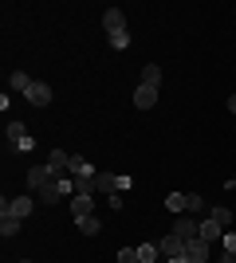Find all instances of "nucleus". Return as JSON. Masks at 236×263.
Masks as SVG:
<instances>
[{"label": "nucleus", "mask_w": 236, "mask_h": 263, "mask_svg": "<svg viewBox=\"0 0 236 263\" xmlns=\"http://www.w3.org/2000/svg\"><path fill=\"white\" fill-rule=\"evenodd\" d=\"M24 99L32 102L35 110H44V106H51V99H56V90L47 87V83H32V87H28V95H24Z\"/></svg>", "instance_id": "6"}, {"label": "nucleus", "mask_w": 236, "mask_h": 263, "mask_svg": "<svg viewBox=\"0 0 236 263\" xmlns=\"http://www.w3.org/2000/svg\"><path fill=\"white\" fill-rule=\"evenodd\" d=\"M71 177H79V181H90V177H99V169L87 161V157L71 154Z\"/></svg>", "instance_id": "10"}, {"label": "nucleus", "mask_w": 236, "mask_h": 263, "mask_svg": "<svg viewBox=\"0 0 236 263\" xmlns=\"http://www.w3.org/2000/svg\"><path fill=\"white\" fill-rule=\"evenodd\" d=\"M209 220H216L225 232H232V212H228V209H209Z\"/></svg>", "instance_id": "20"}, {"label": "nucleus", "mask_w": 236, "mask_h": 263, "mask_svg": "<svg viewBox=\"0 0 236 263\" xmlns=\"http://www.w3.org/2000/svg\"><path fill=\"white\" fill-rule=\"evenodd\" d=\"M228 110H232V114H236V95H228Z\"/></svg>", "instance_id": "26"}, {"label": "nucleus", "mask_w": 236, "mask_h": 263, "mask_svg": "<svg viewBox=\"0 0 236 263\" xmlns=\"http://www.w3.org/2000/svg\"><path fill=\"white\" fill-rule=\"evenodd\" d=\"M118 263H142L138 259V248H118Z\"/></svg>", "instance_id": "25"}, {"label": "nucleus", "mask_w": 236, "mask_h": 263, "mask_svg": "<svg viewBox=\"0 0 236 263\" xmlns=\"http://www.w3.org/2000/svg\"><path fill=\"white\" fill-rule=\"evenodd\" d=\"M102 28H106V35L126 32V12L122 8H106V12H102Z\"/></svg>", "instance_id": "9"}, {"label": "nucleus", "mask_w": 236, "mask_h": 263, "mask_svg": "<svg viewBox=\"0 0 236 263\" xmlns=\"http://www.w3.org/2000/svg\"><path fill=\"white\" fill-rule=\"evenodd\" d=\"M205 209H209V204H205L201 193H189V209H185V212H189V216H201Z\"/></svg>", "instance_id": "23"}, {"label": "nucleus", "mask_w": 236, "mask_h": 263, "mask_svg": "<svg viewBox=\"0 0 236 263\" xmlns=\"http://www.w3.org/2000/svg\"><path fill=\"white\" fill-rule=\"evenodd\" d=\"M32 83H35V79H32V75H24V71H12V75H8V87H12V90H20V95H28V87H32Z\"/></svg>", "instance_id": "15"}, {"label": "nucleus", "mask_w": 236, "mask_h": 263, "mask_svg": "<svg viewBox=\"0 0 236 263\" xmlns=\"http://www.w3.org/2000/svg\"><path fill=\"white\" fill-rule=\"evenodd\" d=\"M111 47H114V51H126V47H130V32H118V35H111Z\"/></svg>", "instance_id": "24"}, {"label": "nucleus", "mask_w": 236, "mask_h": 263, "mask_svg": "<svg viewBox=\"0 0 236 263\" xmlns=\"http://www.w3.org/2000/svg\"><path fill=\"white\" fill-rule=\"evenodd\" d=\"M130 185H134V177H126V173H99L95 177V193H106V197L126 193Z\"/></svg>", "instance_id": "1"}, {"label": "nucleus", "mask_w": 236, "mask_h": 263, "mask_svg": "<svg viewBox=\"0 0 236 263\" xmlns=\"http://www.w3.org/2000/svg\"><path fill=\"white\" fill-rule=\"evenodd\" d=\"M47 169H51V177H56V181L71 177V154H63V149H51V154H47Z\"/></svg>", "instance_id": "4"}, {"label": "nucleus", "mask_w": 236, "mask_h": 263, "mask_svg": "<svg viewBox=\"0 0 236 263\" xmlns=\"http://www.w3.org/2000/svg\"><path fill=\"white\" fill-rule=\"evenodd\" d=\"M20 263H28V259H20Z\"/></svg>", "instance_id": "28"}, {"label": "nucleus", "mask_w": 236, "mask_h": 263, "mask_svg": "<svg viewBox=\"0 0 236 263\" xmlns=\"http://www.w3.org/2000/svg\"><path fill=\"white\" fill-rule=\"evenodd\" d=\"M173 236H181L185 243L197 240V236H201V224H197V216H189V212H185V216H177V220H173Z\"/></svg>", "instance_id": "5"}, {"label": "nucleus", "mask_w": 236, "mask_h": 263, "mask_svg": "<svg viewBox=\"0 0 236 263\" xmlns=\"http://www.w3.org/2000/svg\"><path fill=\"white\" fill-rule=\"evenodd\" d=\"M157 102V87H146V83H138L134 87V106L138 110H150Z\"/></svg>", "instance_id": "12"}, {"label": "nucleus", "mask_w": 236, "mask_h": 263, "mask_svg": "<svg viewBox=\"0 0 236 263\" xmlns=\"http://www.w3.org/2000/svg\"><path fill=\"white\" fill-rule=\"evenodd\" d=\"M209 255H213V243H205L201 236L185 243V259H189V263H209Z\"/></svg>", "instance_id": "8"}, {"label": "nucleus", "mask_w": 236, "mask_h": 263, "mask_svg": "<svg viewBox=\"0 0 236 263\" xmlns=\"http://www.w3.org/2000/svg\"><path fill=\"white\" fill-rule=\"evenodd\" d=\"M56 177H51V169H47V161L44 165H35V169H28V189H44V185H51Z\"/></svg>", "instance_id": "13"}, {"label": "nucleus", "mask_w": 236, "mask_h": 263, "mask_svg": "<svg viewBox=\"0 0 236 263\" xmlns=\"http://www.w3.org/2000/svg\"><path fill=\"white\" fill-rule=\"evenodd\" d=\"M201 240H205V243H216V240H225V228H221L216 220H201Z\"/></svg>", "instance_id": "14"}, {"label": "nucleus", "mask_w": 236, "mask_h": 263, "mask_svg": "<svg viewBox=\"0 0 236 263\" xmlns=\"http://www.w3.org/2000/svg\"><path fill=\"white\" fill-rule=\"evenodd\" d=\"M166 209L169 212H185V209H189V193H169V197H166Z\"/></svg>", "instance_id": "17"}, {"label": "nucleus", "mask_w": 236, "mask_h": 263, "mask_svg": "<svg viewBox=\"0 0 236 263\" xmlns=\"http://www.w3.org/2000/svg\"><path fill=\"white\" fill-rule=\"evenodd\" d=\"M138 259H142V263H157V259H161L157 243H142V248H138Z\"/></svg>", "instance_id": "21"}, {"label": "nucleus", "mask_w": 236, "mask_h": 263, "mask_svg": "<svg viewBox=\"0 0 236 263\" xmlns=\"http://www.w3.org/2000/svg\"><path fill=\"white\" fill-rule=\"evenodd\" d=\"M32 209H35V200H32V197H12V200H0V216H16V220H24Z\"/></svg>", "instance_id": "3"}, {"label": "nucleus", "mask_w": 236, "mask_h": 263, "mask_svg": "<svg viewBox=\"0 0 236 263\" xmlns=\"http://www.w3.org/2000/svg\"><path fill=\"white\" fill-rule=\"evenodd\" d=\"M157 252H161V259H181V255H185V240L169 232L166 240H157Z\"/></svg>", "instance_id": "7"}, {"label": "nucleus", "mask_w": 236, "mask_h": 263, "mask_svg": "<svg viewBox=\"0 0 236 263\" xmlns=\"http://www.w3.org/2000/svg\"><path fill=\"white\" fill-rule=\"evenodd\" d=\"M75 228L83 232V236H99L102 224H99V216H79V220H75Z\"/></svg>", "instance_id": "16"}, {"label": "nucleus", "mask_w": 236, "mask_h": 263, "mask_svg": "<svg viewBox=\"0 0 236 263\" xmlns=\"http://www.w3.org/2000/svg\"><path fill=\"white\" fill-rule=\"evenodd\" d=\"M142 83H146V87H161V67L146 63V67H142Z\"/></svg>", "instance_id": "19"}, {"label": "nucleus", "mask_w": 236, "mask_h": 263, "mask_svg": "<svg viewBox=\"0 0 236 263\" xmlns=\"http://www.w3.org/2000/svg\"><path fill=\"white\" fill-rule=\"evenodd\" d=\"M221 263H236V232H225V248H221Z\"/></svg>", "instance_id": "18"}, {"label": "nucleus", "mask_w": 236, "mask_h": 263, "mask_svg": "<svg viewBox=\"0 0 236 263\" xmlns=\"http://www.w3.org/2000/svg\"><path fill=\"white\" fill-rule=\"evenodd\" d=\"M161 263H189V259H185V255H181V259H161Z\"/></svg>", "instance_id": "27"}, {"label": "nucleus", "mask_w": 236, "mask_h": 263, "mask_svg": "<svg viewBox=\"0 0 236 263\" xmlns=\"http://www.w3.org/2000/svg\"><path fill=\"white\" fill-rule=\"evenodd\" d=\"M20 224H24V220H16V216H0V236H16Z\"/></svg>", "instance_id": "22"}, {"label": "nucleus", "mask_w": 236, "mask_h": 263, "mask_svg": "<svg viewBox=\"0 0 236 263\" xmlns=\"http://www.w3.org/2000/svg\"><path fill=\"white\" fill-rule=\"evenodd\" d=\"M4 138H8V145L12 149H20V154H28V149H32V138H28V126H24V122H8V134H4Z\"/></svg>", "instance_id": "2"}, {"label": "nucleus", "mask_w": 236, "mask_h": 263, "mask_svg": "<svg viewBox=\"0 0 236 263\" xmlns=\"http://www.w3.org/2000/svg\"><path fill=\"white\" fill-rule=\"evenodd\" d=\"M71 216H95V200H90V193H75L71 197Z\"/></svg>", "instance_id": "11"}]
</instances>
